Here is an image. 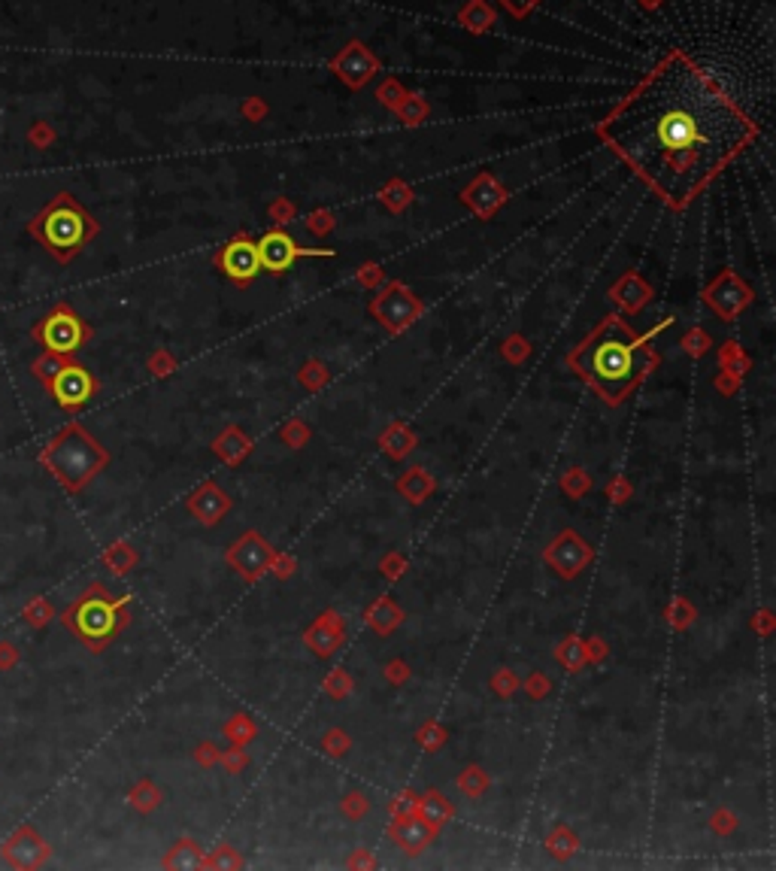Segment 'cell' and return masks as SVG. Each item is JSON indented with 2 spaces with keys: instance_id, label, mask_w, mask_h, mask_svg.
Returning <instances> with one entry per match:
<instances>
[{
  "instance_id": "1",
  "label": "cell",
  "mask_w": 776,
  "mask_h": 871,
  "mask_svg": "<svg viewBox=\"0 0 776 871\" xmlns=\"http://www.w3.org/2000/svg\"><path fill=\"white\" fill-rule=\"evenodd\" d=\"M603 137L667 201L685 203L737 156L753 128L689 58L671 55L619 103Z\"/></svg>"
},
{
  "instance_id": "2",
  "label": "cell",
  "mask_w": 776,
  "mask_h": 871,
  "mask_svg": "<svg viewBox=\"0 0 776 871\" xmlns=\"http://www.w3.org/2000/svg\"><path fill=\"white\" fill-rule=\"evenodd\" d=\"M28 231H31V238H37L40 243H43L58 262H70V258L97 234V222L70 198L67 192H61L46 210H40V213L31 219Z\"/></svg>"
},
{
  "instance_id": "3",
  "label": "cell",
  "mask_w": 776,
  "mask_h": 871,
  "mask_svg": "<svg viewBox=\"0 0 776 871\" xmlns=\"http://www.w3.org/2000/svg\"><path fill=\"white\" fill-rule=\"evenodd\" d=\"M128 598H112L106 596L103 586H92L85 596H79L73 605L61 614V623L76 634L83 644L92 650H103L116 634L125 629L128 614H125Z\"/></svg>"
},
{
  "instance_id": "4",
  "label": "cell",
  "mask_w": 776,
  "mask_h": 871,
  "mask_svg": "<svg viewBox=\"0 0 776 871\" xmlns=\"http://www.w3.org/2000/svg\"><path fill=\"white\" fill-rule=\"evenodd\" d=\"M40 462L52 471L55 480H61L64 489L76 492L106 465V453L94 444V437L85 428L70 426L61 435H55V441L43 450Z\"/></svg>"
},
{
  "instance_id": "5",
  "label": "cell",
  "mask_w": 776,
  "mask_h": 871,
  "mask_svg": "<svg viewBox=\"0 0 776 871\" xmlns=\"http://www.w3.org/2000/svg\"><path fill=\"white\" fill-rule=\"evenodd\" d=\"M34 337L49 349V353L70 355L88 340V328L70 307H55V310L34 328Z\"/></svg>"
},
{
  "instance_id": "6",
  "label": "cell",
  "mask_w": 776,
  "mask_h": 871,
  "mask_svg": "<svg viewBox=\"0 0 776 871\" xmlns=\"http://www.w3.org/2000/svg\"><path fill=\"white\" fill-rule=\"evenodd\" d=\"M637 344H625V337H601L592 349V371L603 382H625L637 371Z\"/></svg>"
},
{
  "instance_id": "7",
  "label": "cell",
  "mask_w": 776,
  "mask_h": 871,
  "mask_svg": "<svg viewBox=\"0 0 776 871\" xmlns=\"http://www.w3.org/2000/svg\"><path fill=\"white\" fill-rule=\"evenodd\" d=\"M543 559H546V565H549L552 571H558L565 580H574L583 568H588V561L594 559V550L588 547L574 528H567V532H561L549 547L543 550Z\"/></svg>"
},
{
  "instance_id": "8",
  "label": "cell",
  "mask_w": 776,
  "mask_h": 871,
  "mask_svg": "<svg viewBox=\"0 0 776 871\" xmlns=\"http://www.w3.org/2000/svg\"><path fill=\"white\" fill-rule=\"evenodd\" d=\"M307 256H334L331 249H300L298 240L285 231H267L264 238L258 240V258H261V271L271 274H282L298 262V258Z\"/></svg>"
},
{
  "instance_id": "9",
  "label": "cell",
  "mask_w": 776,
  "mask_h": 871,
  "mask_svg": "<svg viewBox=\"0 0 776 871\" xmlns=\"http://www.w3.org/2000/svg\"><path fill=\"white\" fill-rule=\"evenodd\" d=\"M94 389H97L94 377L76 362H67L58 377L49 382V392H52V398L64 407V410H79V407L94 395Z\"/></svg>"
},
{
  "instance_id": "10",
  "label": "cell",
  "mask_w": 776,
  "mask_h": 871,
  "mask_svg": "<svg viewBox=\"0 0 776 871\" xmlns=\"http://www.w3.org/2000/svg\"><path fill=\"white\" fill-rule=\"evenodd\" d=\"M273 550L264 543V537L258 532H246L240 541L227 550V565L234 568L236 574H243L246 580H258L261 574L271 568Z\"/></svg>"
},
{
  "instance_id": "11",
  "label": "cell",
  "mask_w": 776,
  "mask_h": 871,
  "mask_svg": "<svg viewBox=\"0 0 776 871\" xmlns=\"http://www.w3.org/2000/svg\"><path fill=\"white\" fill-rule=\"evenodd\" d=\"M0 857H4L6 866H13V868H40V866H46L49 857H52V848H49L31 826H22L13 838H6L4 841Z\"/></svg>"
},
{
  "instance_id": "12",
  "label": "cell",
  "mask_w": 776,
  "mask_h": 871,
  "mask_svg": "<svg viewBox=\"0 0 776 871\" xmlns=\"http://www.w3.org/2000/svg\"><path fill=\"white\" fill-rule=\"evenodd\" d=\"M373 313L379 316V322L386 325L388 331H400L413 319H419L422 304L404 286H388L377 301H373Z\"/></svg>"
},
{
  "instance_id": "13",
  "label": "cell",
  "mask_w": 776,
  "mask_h": 871,
  "mask_svg": "<svg viewBox=\"0 0 776 871\" xmlns=\"http://www.w3.org/2000/svg\"><path fill=\"white\" fill-rule=\"evenodd\" d=\"M216 262L234 283H240V286H246V283H252L261 274L258 243H252L246 234H243V238H234L231 243H227V247L219 252Z\"/></svg>"
},
{
  "instance_id": "14",
  "label": "cell",
  "mask_w": 776,
  "mask_h": 871,
  "mask_svg": "<svg viewBox=\"0 0 776 871\" xmlns=\"http://www.w3.org/2000/svg\"><path fill=\"white\" fill-rule=\"evenodd\" d=\"M395 823H397V826H395V832H391V835H395V841H397L406 853H410V857H415V853H422V850L428 848V844L437 838V832H440L437 826L424 823L422 817H413V813H410V817H404V820H395Z\"/></svg>"
},
{
  "instance_id": "15",
  "label": "cell",
  "mask_w": 776,
  "mask_h": 871,
  "mask_svg": "<svg viewBox=\"0 0 776 871\" xmlns=\"http://www.w3.org/2000/svg\"><path fill=\"white\" fill-rule=\"evenodd\" d=\"M189 510L201 519L203 525H212V523H219V519H222L227 510H231V498H227V495L219 489V486L207 483L203 489H198L189 498Z\"/></svg>"
},
{
  "instance_id": "16",
  "label": "cell",
  "mask_w": 776,
  "mask_h": 871,
  "mask_svg": "<svg viewBox=\"0 0 776 871\" xmlns=\"http://www.w3.org/2000/svg\"><path fill=\"white\" fill-rule=\"evenodd\" d=\"M304 641L316 656H331L334 650L343 644V620H337V614H325L322 620L304 634Z\"/></svg>"
},
{
  "instance_id": "17",
  "label": "cell",
  "mask_w": 776,
  "mask_h": 871,
  "mask_svg": "<svg viewBox=\"0 0 776 871\" xmlns=\"http://www.w3.org/2000/svg\"><path fill=\"white\" fill-rule=\"evenodd\" d=\"M249 450H252V437L243 435L240 428H227L225 435L212 444V453H216L225 465H240Z\"/></svg>"
},
{
  "instance_id": "18",
  "label": "cell",
  "mask_w": 776,
  "mask_h": 871,
  "mask_svg": "<svg viewBox=\"0 0 776 871\" xmlns=\"http://www.w3.org/2000/svg\"><path fill=\"white\" fill-rule=\"evenodd\" d=\"M364 620L370 623L379 634H391L400 625V620H404V614H400V607L391 598H379L377 605L367 610Z\"/></svg>"
},
{
  "instance_id": "19",
  "label": "cell",
  "mask_w": 776,
  "mask_h": 871,
  "mask_svg": "<svg viewBox=\"0 0 776 871\" xmlns=\"http://www.w3.org/2000/svg\"><path fill=\"white\" fill-rule=\"evenodd\" d=\"M431 489H434V480H431L428 474H424L422 468L406 471V474L397 480V492L404 495V498H410L413 504H419V501L428 498Z\"/></svg>"
},
{
  "instance_id": "20",
  "label": "cell",
  "mask_w": 776,
  "mask_h": 871,
  "mask_svg": "<svg viewBox=\"0 0 776 871\" xmlns=\"http://www.w3.org/2000/svg\"><path fill=\"white\" fill-rule=\"evenodd\" d=\"M415 808H419L424 823H431V826H437V829L443 826L449 817H452V804H449L446 795H440V793H424Z\"/></svg>"
},
{
  "instance_id": "21",
  "label": "cell",
  "mask_w": 776,
  "mask_h": 871,
  "mask_svg": "<svg viewBox=\"0 0 776 871\" xmlns=\"http://www.w3.org/2000/svg\"><path fill=\"white\" fill-rule=\"evenodd\" d=\"M413 446H415V435L413 431H406L404 426H391L382 431V450H386L388 455H395V459H404Z\"/></svg>"
},
{
  "instance_id": "22",
  "label": "cell",
  "mask_w": 776,
  "mask_h": 871,
  "mask_svg": "<svg viewBox=\"0 0 776 871\" xmlns=\"http://www.w3.org/2000/svg\"><path fill=\"white\" fill-rule=\"evenodd\" d=\"M555 656H558V662L565 665L567 671H579L583 665L588 662L585 656V641H579L576 634H570L567 641H561L558 647H555Z\"/></svg>"
},
{
  "instance_id": "23",
  "label": "cell",
  "mask_w": 776,
  "mask_h": 871,
  "mask_svg": "<svg viewBox=\"0 0 776 871\" xmlns=\"http://www.w3.org/2000/svg\"><path fill=\"white\" fill-rule=\"evenodd\" d=\"M103 561H106V568H110V571H116V574H128L130 568L137 565V552L130 550V543L119 541V543H112V547L103 552Z\"/></svg>"
},
{
  "instance_id": "24",
  "label": "cell",
  "mask_w": 776,
  "mask_h": 871,
  "mask_svg": "<svg viewBox=\"0 0 776 871\" xmlns=\"http://www.w3.org/2000/svg\"><path fill=\"white\" fill-rule=\"evenodd\" d=\"M128 802L134 804L140 813H149V811H155L161 804V793H158V786H155L152 780H140V784L128 793Z\"/></svg>"
},
{
  "instance_id": "25",
  "label": "cell",
  "mask_w": 776,
  "mask_h": 871,
  "mask_svg": "<svg viewBox=\"0 0 776 871\" xmlns=\"http://www.w3.org/2000/svg\"><path fill=\"white\" fill-rule=\"evenodd\" d=\"M546 848H549L555 859H570L579 844H576V835L570 832L567 826H558V829H552L549 838H546Z\"/></svg>"
},
{
  "instance_id": "26",
  "label": "cell",
  "mask_w": 776,
  "mask_h": 871,
  "mask_svg": "<svg viewBox=\"0 0 776 871\" xmlns=\"http://www.w3.org/2000/svg\"><path fill=\"white\" fill-rule=\"evenodd\" d=\"M167 868H194V866H203L201 859V848L194 841H179L174 850H170V857L165 859Z\"/></svg>"
},
{
  "instance_id": "27",
  "label": "cell",
  "mask_w": 776,
  "mask_h": 871,
  "mask_svg": "<svg viewBox=\"0 0 776 871\" xmlns=\"http://www.w3.org/2000/svg\"><path fill=\"white\" fill-rule=\"evenodd\" d=\"M459 789L464 795H470V799H479V795L488 789V775L483 768H477V765H470V768L461 771L459 777Z\"/></svg>"
},
{
  "instance_id": "28",
  "label": "cell",
  "mask_w": 776,
  "mask_h": 871,
  "mask_svg": "<svg viewBox=\"0 0 776 871\" xmlns=\"http://www.w3.org/2000/svg\"><path fill=\"white\" fill-rule=\"evenodd\" d=\"M67 362H70L67 355L49 353V349H46V353L40 355L37 362H34V377H40V380H43L46 386H49V382H52L55 377H58V373H61V368H64V364H67Z\"/></svg>"
},
{
  "instance_id": "29",
  "label": "cell",
  "mask_w": 776,
  "mask_h": 871,
  "mask_svg": "<svg viewBox=\"0 0 776 871\" xmlns=\"http://www.w3.org/2000/svg\"><path fill=\"white\" fill-rule=\"evenodd\" d=\"M561 486H565V492L570 495V498H583V495L592 489V477H588L583 468H570L565 480H561Z\"/></svg>"
},
{
  "instance_id": "30",
  "label": "cell",
  "mask_w": 776,
  "mask_h": 871,
  "mask_svg": "<svg viewBox=\"0 0 776 871\" xmlns=\"http://www.w3.org/2000/svg\"><path fill=\"white\" fill-rule=\"evenodd\" d=\"M52 616H55V607L49 605L46 598H34V601H28V607H24V623L37 625V629H43Z\"/></svg>"
},
{
  "instance_id": "31",
  "label": "cell",
  "mask_w": 776,
  "mask_h": 871,
  "mask_svg": "<svg viewBox=\"0 0 776 871\" xmlns=\"http://www.w3.org/2000/svg\"><path fill=\"white\" fill-rule=\"evenodd\" d=\"M227 738H234L236 741V744H246V741H252V738H255V723H252L249 720V716H234V720L231 723H227Z\"/></svg>"
},
{
  "instance_id": "32",
  "label": "cell",
  "mask_w": 776,
  "mask_h": 871,
  "mask_svg": "<svg viewBox=\"0 0 776 871\" xmlns=\"http://www.w3.org/2000/svg\"><path fill=\"white\" fill-rule=\"evenodd\" d=\"M325 689H328L334 698H343V696H349V689H352V678H349L343 669H334L328 674V680H325Z\"/></svg>"
},
{
  "instance_id": "33",
  "label": "cell",
  "mask_w": 776,
  "mask_h": 871,
  "mask_svg": "<svg viewBox=\"0 0 776 871\" xmlns=\"http://www.w3.org/2000/svg\"><path fill=\"white\" fill-rule=\"evenodd\" d=\"M415 804H419V795H415L413 789H406V793H400L397 799L388 804V811H391V817H395V820H404V817H410V813L415 811Z\"/></svg>"
},
{
  "instance_id": "34",
  "label": "cell",
  "mask_w": 776,
  "mask_h": 871,
  "mask_svg": "<svg viewBox=\"0 0 776 871\" xmlns=\"http://www.w3.org/2000/svg\"><path fill=\"white\" fill-rule=\"evenodd\" d=\"M367 808H370V804H367V795L364 793H349L346 799L340 802V811L346 813L349 820H361L364 813H367Z\"/></svg>"
},
{
  "instance_id": "35",
  "label": "cell",
  "mask_w": 776,
  "mask_h": 871,
  "mask_svg": "<svg viewBox=\"0 0 776 871\" xmlns=\"http://www.w3.org/2000/svg\"><path fill=\"white\" fill-rule=\"evenodd\" d=\"M203 866H207V868H240L243 859L234 857L231 848H219L210 859H203Z\"/></svg>"
},
{
  "instance_id": "36",
  "label": "cell",
  "mask_w": 776,
  "mask_h": 871,
  "mask_svg": "<svg viewBox=\"0 0 776 871\" xmlns=\"http://www.w3.org/2000/svg\"><path fill=\"white\" fill-rule=\"evenodd\" d=\"M322 750L328 756H343L349 750V738L343 735L340 729H331L328 735H325V741H322Z\"/></svg>"
},
{
  "instance_id": "37",
  "label": "cell",
  "mask_w": 776,
  "mask_h": 871,
  "mask_svg": "<svg viewBox=\"0 0 776 871\" xmlns=\"http://www.w3.org/2000/svg\"><path fill=\"white\" fill-rule=\"evenodd\" d=\"M492 687H495V693L501 698H510L519 689V680H516V674H513V671H497Z\"/></svg>"
},
{
  "instance_id": "38",
  "label": "cell",
  "mask_w": 776,
  "mask_h": 871,
  "mask_svg": "<svg viewBox=\"0 0 776 871\" xmlns=\"http://www.w3.org/2000/svg\"><path fill=\"white\" fill-rule=\"evenodd\" d=\"M307 437H309V428L304 426V422H298V419L289 422V426L282 428V441L289 446H304Z\"/></svg>"
},
{
  "instance_id": "39",
  "label": "cell",
  "mask_w": 776,
  "mask_h": 871,
  "mask_svg": "<svg viewBox=\"0 0 776 871\" xmlns=\"http://www.w3.org/2000/svg\"><path fill=\"white\" fill-rule=\"evenodd\" d=\"M691 616H694V607L685 598H676L671 607V623L676 625V629H685V625L691 623Z\"/></svg>"
},
{
  "instance_id": "40",
  "label": "cell",
  "mask_w": 776,
  "mask_h": 871,
  "mask_svg": "<svg viewBox=\"0 0 776 871\" xmlns=\"http://www.w3.org/2000/svg\"><path fill=\"white\" fill-rule=\"evenodd\" d=\"M419 741H422L424 747H428V750H437V747L446 741V732H443V726H434V723H428V726L419 732Z\"/></svg>"
},
{
  "instance_id": "41",
  "label": "cell",
  "mask_w": 776,
  "mask_h": 871,
  "mask_svg": "<svg viewBox=\"0 0 776 871\" xmlns=\"http://www.w3.org/2000/svg\"><path fill=\"white\" fill-rule=\"evenodd\" d=\"M549 687H552V683L546 680V674H531V678L525 680V689H528L531 698H543L546 693H549Z\"/></svg>"
},
{
  "instance_id": "42",
  "label": "cell",
  "mask_w": 776,
  "mask_h": 871,
  "mask_svg": "<svg viewBox=\"0 0 776 871\" xmlns=\"http://www.w3.org/2000/svg\"><path fill=\"white\" fill-rule=\"evenodd\" d=\"M709 826H713L718 835H728V832H734V829H737V817H734V813H728V811H718Z\"/></svg>"
},
{
  "instance_id": "43",
  "label": "cell",
  "mask_w": 776,
  "mask_h": 871,
  "mask_svg": "<svg viewBox=\"0 0 776 871\" xmlns=\"http://www.w3.org/2000/svg\"><path fill=\"white\" fill-rule=\"evenodd\" d=\"M300 380H304L307 386H309V389H313V392H316V389L322 386L325 380H328V373H325L322 368H318V362H309V368H307L304 373H300Z\"/></svg>"
},
{
  "instance_id": "44",
  "label": "cell",
  "mask_w": 776,
  "mask_h": 871,
  "mask_svg": "<svg viewBox=\"0 0 776 871\" xmlns=\"http://www.w3.org/2000/svg\"><path fill=\"white\" fill-rule=\"evenodd\" d=\"M219 762H225L227 771H240V768H246L249 756L243 750H231V753H219Z\"/></svg>"
},
{
  "instance_id": "45",
  "label": "cell",
  "mask_w": 776,
  "mask_h": 871,
  "mask_svg": "<svg viewBox=\"0 0 776 871\" xmlns=\"http://www.w3.org/2000/svg\"><path fill=\"white\" fill-rule=\"evenodd\" d=\"M15 662H19V650H15L10 641H4V644H0V671H10Z\"/></svg>"
},
{
  "instance_id": "46",
  "label": "cell",
  "mask_w": 776,
  "mask_h": 871,
  "mask_svg": "<svg viewBox=\"0 0 776 871\" xmlns=\"http://www.w3.org/2000/svg\"><path fill=\"white\" fill-rule=\"evenodd\" d=\"M404 568H406V559L397 556V552H391V556H386V561H382V574L386 577H397Z\"/></svg>"
},
{
  "instance_id": "47",
  "label": "cell",
  "mask_w": 776,
  "mask_h": 871,
  "mask_svg": "<svg viewBox=\"0 0 776 871\" xmlns=\"http://www.w3.org/2000/svg\"><path fill=\"white\" fill-rule=\"evenodd\" d=\"M386 678H388L391 683H397V687H400V683H404L406 678H410V669H406L404 662H391V665H386Z\"/></svg>"
},
{
  "instance_id": "48",
  "label": "cell",
  "mask_w": 776,
  "mask_h": 871,
  "mask_svg": "<svg viewBox=\"0 0 776 871\" xmlns=\"http://www.w3.org/2000/svg\"><path fill=\"white\" fill-rule=\"evenodd\" d=\"M271 568L280 577H289V574H294V568H298V565H294V559H289V556H273L271 559Z\"/></svg>"
},
{
  "instance_id": "49",
  "label": "cell",
  "mask_w": 776,
  "mask_h": 871,
  "mask_svg": "<svg viewBox=\"0 0 776 871\" xmlns=\"http://www.w3.org/2000/svg\"><path fill=\"white\" fill-rule=\"evenodd\" d=\"M607 492H610L612 501H625L628 495H631V486H628L625 480L619 477V480H612V486H607Z\"/></svg>"
},
{
  "instance_id": "50",
  "label": "cell",
  "mask_w": 776,
  "mask_h": 871,
  "mask_svg": "<svg viewBox=\"0 0 776 871\" xmlns=\"http://www.w3.org/2000/svg\"><path fill=\"white\" fill-rule=\"evenodd\" d=\"M501 4L506 6L510 13H516V15H525L531 6H537L540 0H501Z\"/></svg>"
},
{
  "instance_id": "51",
  "label": "cell",
  "mask_w": 776,
  "mask_h": 871,
  "mask_svg": "<svg viewBox=\"0 0 776 871\" xmlns=\"http://www.w3.org/2000/svg\"><path fill=\"white\" fill-rule=\"evenodd\" d=\"M198 762H201V765H212V762H219L216 747H212V744H201V747H198Z\"/></svg>"
},
{
  "instance_id": "52",
  "label": "cell",
  "mask_w": 776,
  "mask_h": 871,
  "mask_svg": "<svg viewBox=\"0 0 776 871\" xmlns=\"http://www.w3.org/2000/svg\"><path fill=\"white\" fill-rule=\"evenodd\" d=\"M585 656H588V659H594V662H598V659H603V656H607V647H603L601 641L594 638V641H588V644H585Z\"/></svg>"
},
{
  "instance_id": "53",
  "label": "cell",
  "mask_w": 776,
  "mask_h": 871,
  "mask_svg": "<svg viewBox=\"0 0 776 871\" xmlns=\"http://www.w3.org/2000/svg\"><path fill=\"white\" fill-rule=\"evenodd\" d=\"M152 371L155 373H167V371H174V358H152Z\"/></svg>"
},
{
  "instance_id": "54",
  "label": "cell",
  "mask_w": 776,
  "mask_h": 871,
  "mask_svg": "<svg viewBox=\"0 0 776 871\" xmlns=\"http://www.w3.org/2000/svg\"><path fill=\"white\" fill-rule=\"evenodd\" d=\"M755 625H762V632H758V634H767V629H771V616L762 614V616H758V620H755Z\"/></svg>"
},
{
  "instance_id": "55",
  "label": "cell",
  "mask_w": 776,
  "mask_h": 871,
  "mask_svg": "<svg viewBox=\"0 0 776 871\" xmlns=\"http://www.w3.org/2000/svg\"><path fill=\"white\" fill-rule=\"evenodd\" d=\"M352 866H373V859H370V857H367V853H364V857L352 859Z\"/></svg>"
}]
</instances>
